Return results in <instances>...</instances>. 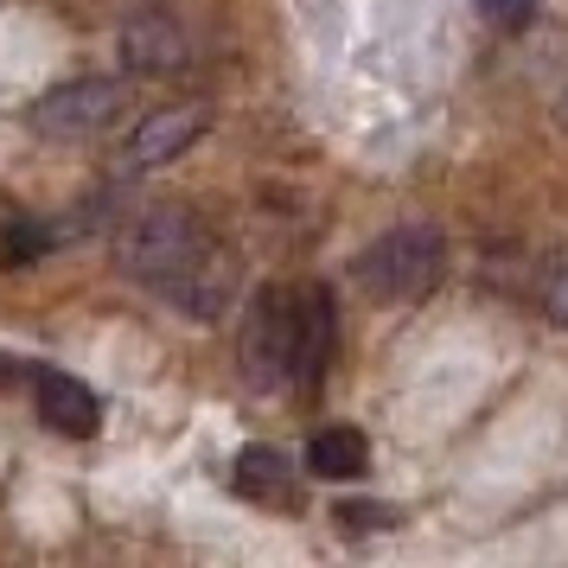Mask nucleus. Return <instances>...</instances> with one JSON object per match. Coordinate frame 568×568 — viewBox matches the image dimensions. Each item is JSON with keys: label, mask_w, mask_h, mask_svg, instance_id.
Listing matches in <instances>:
<instances>
[{"label": "nucleus", "mask_w": 568, "mask_h": 568, "mask_svg": "<svg viewBox=\"0 0 568 568\" xmlns=\"http://www.w3.org/2000/svg\"><path fill=\"white\" fill-rule=\"evenodd\" d=\"M115 268L154 287L166 307L185 320H217L236 294V262L231 250L205 231V217L192 205H148L115 231Z\"/></svg>", "instance_id": "f257e3e1"}, {"label": "nucleus", "mask_w": 568, "mask_h": 568, "mask_svg": "<svg viewBox=\"0 0 568 568\" xmlns=\"http://www.w3.org/2000/svg\"><path fill=\"white\" fill-rule=\"evenodd\" d=\"M352 275L377 301H422L447 275V236L435 224H396L377 243H364V256L352 262Z\"/></svg>", "instance_id": "f03ea898"}, {"label": "nucleus", "mask_w": 568, "mask_h": 568, "mask_svg": "<svg viewBox=\"0 0 568 568\" xmlns=\"http://www.w3.org/2000/svg\"><path fill=\"white\" fill-rule=\"evenodd\" d=\"M243 384L250 389H287L294 384V294L287 287H262L243 320Z\"/></svg>", "instance_id": "7ed1b4c3"}, {"label": "nucleus", "mask_w": 568, "mask_h": 568, "mask_svg": "<svg viewBox=\"0 0 568 568\" xmlns=\"http://www.w3.org/2000/svg\"><path fill=\"white\" fill-rule=\"evenodd\" d=\"M115 109H122V83L115 78H71L58 90H45L27 109V122L45 141H90V134H103L115 122Z\"/></svg>", "instance_id": "20e7f679"}, {"label": "nucleus", "mask_w": 568, "mask_h": 568, "mask_svg": "<svg viewBox=\"0 0 568 568\" xmlns=\"http://www.w3.org/2000/svg\"><path fill=\"white\" fill-rule=\"evenodd\" d=\"M205 134V109L199 103H173V109H148L141 122H134L129 148H122V160H115V180H148L154 166H166V160H180L192 141Z\"/></svg>", "instance_id": "39448f33"}, {"label": "nucleus", "mask_w": 568, "mask_h": 568, "mask_svg": "<svg viewBox=\"0 0 568 568\" xmlns=\"http://www.w3.org/2000/svg\"><path fill=\"white\" fill-rule=\"evenodd\" d=\"M199 58L192 32L173 20V13H134L122 27V64L141 71V78H166V71H185Z\"/></svg>", "instance_id": "423d86ee"}, {"label": "nucleus", "mask_w": 568, "mask_h": 568, "mask_svg": "<svg viewBox=\"0 0 568 568\" xmlns=\"http://www.w3.org/2000/svg\"><path fill=\"white\" fill-rule=\"evenodd\" d=\"M287 294H294V384H313L326 371V358H333L338 307L320 282H301V287H287Z\"/></svg>", "instance_id": "0eeeda50"}, {"label": "nucleus", "mask_w": 568, "mask_h": 568, "mask_svg": "<svg viewBox=\"0 0 568 568\" xmlns=\"http://www.w3.org/2000/svg\"><path fill=\"white\" fill-rule=\"evenodd\" d=\"M32 403H39V422L45 428H58V435H97V422H103V409H97V396H90V384H78V377H64V371H32Z\"/></svg>", "instance_id": "6e6552de"}, {"label": "nucleus", "mask_w": 568, "mask_h": 568, "mask_svg": "<svg viewBox=\"0 0 568 568\" xmlns=\"http://www.w3.org/2000/svg\"><path fill=\"white\" fill-rule=\"evenodd\" d=\"M236 491L256 505H294V473L275 447H243L236 454Z\"/></svg>", "instance_id": "1a4fd4ad"}, {"label": "nucleus", "mask_w": 568, "mask_h": 568, "mask_svg": "<svg viewBox=\"0 0 568 568\" xmlns=\"http://www.w3.org/2000/svg\"><path fill=\"white\" fill-rule=\"evenodd\" d=\"M307 466L320 479H358L364 466H371V447H364L358 428H320L307 440Z\"/></svg>", "instance_id": "9d476101"}, {"label": "nucleus", "mask_w": 568, "mask_h": 568, "mask_svg": "<svg viewBox=\"0 0 568 568\" xmlns=\"http://www.w3.org/2000/svg\"><path fill=\"white\" fill-rule=\"evenodd\" d=\"M537 301L556 326H568V250H556V256L537 268Z\"/></svg>", "instance_id": "9b49d317"}, {"label": "nucleus", "mask_w": 568, "mask_h": 568, "mask_svg": "<svg viewBox=\"0 0 568 568\" xmlns=\"http://www.w3.org/2000/svg\"><path fill=\"white\" fill-rule=\"evenodd\" d=\"M58 231H39V224H20V231H0V262H13V268H27L32 256H45L52 250Z\"/></svg>", "instance_id": "f8f14e48"}, {"label": "nucleus", "mask_w": 568, "mask_h": 568, "mask_svg": "<svg viewBox=\"0 0 568 568\" xmlns=\"http://www.w3.org/2000/svg\"><path fill=\"white\" fill-rule=\"evenodd\" d=\"M338 524H345V530H389V524H396V511H389V505H338Z\"/></svg>", "instance_id": "ddd939ff"}, {"label": "nucleus", "mask_w": 568, "mask_h": 568, "mask_svg": "<svg viewBox=\"0 0 568 568\" xmlns=\"http://www.w3.org/2000/svg\"><path fill=\"white\" fill-rule=\"evenodd\" d=\"M479 13H486L491 27H524L530 13H537V0H473Z\"/></svg>", "instance_id": "4468645a"}, {"label": "nucleus", "mask_w": 568, "mask_h": 568, "mask_svg": "<svg viewBox=\"0 0 568 568\" xmlns=\"http://www.w3.org/2000/svg\"><path fill=\"white\" fill-rule=\"evenodd\" d=\"M562 122H568V97H562Z\"/></svg>", "instance_id": "2eb2a0df"}]
</instances>
